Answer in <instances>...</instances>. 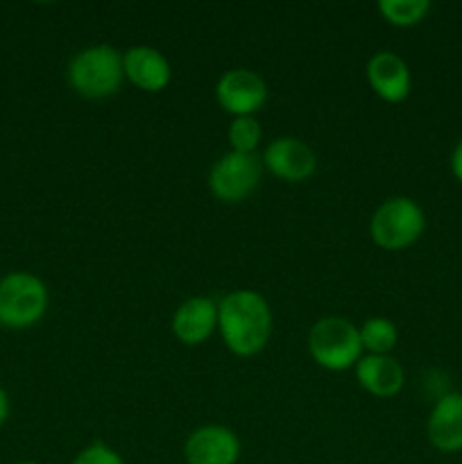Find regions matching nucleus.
Returning <instances> with one entry per match:
<instances>
[{"label":"nucleus","mask_w":462,"mask_h":464,"mask_svg":"<svg viewBox=\"0 0 462 464\" xmlns=\"http://www.w3.org/2000/svg\"><path fill=\"white\" fill-rule=\"evenodd\" d=\"M272 308L256 290H231L217 302V331L234 356L252 358L272 338Z\"/></svg>","instance_id":"1"},{"label":"nucleus","mask_w":462,"mask_h":464,"mask_svg":"<svg viewBox=\"0 0 462 464\" xmlns=\"http://www.w3.org/2000/svg\"><path fill=\"white\" fill-rule=\"evenodd\" d=\"M66 80L80 98H113L125 84L122 53L109 44H95L72 54L66 68Z\"/></svg>","instance_id":"2"},{"label":"nucleus","mask_w":462,"mask_h":464,"mask_svg":"<svg viewBox=\"0 0 462 464\" xmlns=\"http://www.w3.org/2000/svg\"><path fill=\"white\" fill-rule=\"evenodd\" d=\"M426 231V213L406 195L383 199L370 220V238L385 252L412 247Z\"/></svg>","instance_id":"3"},{"label":"nucleus","mask_w":462,"mask_h":464,"mask_svg":"<svg viewBox=\"0 0 462 464\" xmlns=\"http://www.w3.org/2000/svg\"><path fill=\"white\" fill-rule=\"evenodd\" d=\"M308 353L326 372H347L362 358L358 326L344 317H322L308 334Z\"/></svg>","instance_id":"4"},{"label":"nucleus","mask_w":462,"mask_h":464,"mask_svg":"<svg viewBox=\"0 0 462 464\" xmlns=\"http://www.w3.org/2000/svg\"><path fill=\"white\" fill-rule=\"evenodd\" d=\"M50 295L43 281L32 272H9L0 281V324L30 329L48 311Z\"/></svg>","instance_id":"5"},{"label":"nucleus","mask_w":462,"mask_h":464,"mask_svg":"<svg viewBox=\"0 0 462 464\" xmlns=\"http://www.w3.org/2000/svg\"><path fill=\"white\" fill-rule=\"evenodd\" d=\"M263 161L256 154L226 152L208 170V190L222 204H240L254 195L263 177Z\"/></svg>","instance_id":"6"},{"label":"nucleus","mask_w":462,"mask_h":464,"mask_svg":"<svg viewBox=\"0 0 462 464\" xmlns=\"http://www.w3.org/2000/svg\"><path fill=\"white\" fill-rule=\"evenodd\" d=\"M270 98L267 82L252 68H231L216 84V100L225 113L234 118L256 116Z\"/></svg>","instance_id":"7"},{"label":"nucleus","mask_w":462,"mask_h":464,"mask_svg":"<svg viewBox=\"0 0 462 464\" xmlns=\"http://www.w3.org/2000/svg\"><path fill=\"white\" fill-rule=\"evenodd\" d=\"M263 168L272 177L288 184H302L311 179L317 170V154L306 140L294 136H281L267 143L261 157Z\"/></svg>","instance_id":"8"},{"label":"nucleus","mask_w":462,"mask_h":464,"mask_svg":"<svg viewBox=\"0 0 462 464\" xmlns=\"http://www.w3.org/2000/svg\"><path fill=\"white\" fill-rule=\"evenodd\" d=\"M365 77L376 98H380L383 102H403L412 91L410 66L401 54L392 53V50H379L376 54H371L365 66Z\"/></svg>","instance_id":"9"},{"label":"nucleus","mask_w":462,"mask_h":464,"mask_svg":"<svg viewBox=\"0 0 462 464\" xmlns=\"http://www.w3.org/2000/svg\"><path fill=\"white\" fill-rule=\"evenodd\" d=\"M240 440L231 429L220 424L199 426L186 438V464H238Z\"/></svg>","instance_id":"10"},{"label":"nucleus","mask_w":462,"mask_h":464,"mask_svg":"<svg viewBox=\"0 0 462 464\" xmlns=\"http://www.w3.org/2000/svg\"><path fill=\"white\" fill-rule=\"evenodd\" d=\"M125 82L145 93H161L172 82V66L161 50L152 45H131L122 53Z\"/></svg>","instance_id":"11"},{"label":"nucleus","mask_w":462,"mask_h":464,"mask_svg":"<svg viewBox=\"0 0 462 464\" xmlns=\"http://www.w3.org/2000/svg\"><path fill=\"white\" fill-rule=\"evenodd\" d=\"M426 438L439 453L462 451V392H444L426 420Z\"/></svg>","instance_id":"12"},{"label":"nucleus","mask_w":462,"mask_h":464,"mask_svg":"<svg viewBox=\"0 0 462 464\" xmlns=\"http://www.w3.org/2000/svg\"><path fill=\"white\" fill-rule=\"evenodd\" d=\"M170 329L186 347L204 344L217 331V302L204 295L186 299L172 315Z\"/></svg>","instance_id":"13"},{"label":"nucleus","mask_w":462,"mask_h":464,"mask_svg":"<svg viewBox=\"0 0 462 464\" xmlns=\"http://www.w3.org/2000/svg\"><path fill=\"white\" fill-rule=\"evenodd\" d=\"M353 374H356L358 385L376 399L397 397L406 385V372L401 362L392 356L362 353V358L353 367Z\"/></svg>","instance_id":"14"},{"label":"nucleus","mask_w":462,"mask_h":464,"mask_svg":"<svg viewBox=\"0 0 462 464\" xmlns=\"http://www.w3.org/2000/svg\"><path fill=\"white\" fill-rule=\"evenodd\" d=\"M358 334H361L362 352L370 356H390L399 343L397 324L388 317H370L358 326Z\"/></svg>","instance_id":"15"},{"label":"nucleus","mask_w":462,"mask_h":464,"mask_svg":"<svg viewBox=\"0 0 462 464\" xmlns=\"http://www.w3.org/2000/svg\"><path fill=\"white\" fill-rule=\"evenodd\" d=\"M433 5L428 0H380L379 14L394 27H415L426 21Z\"/></svg>","instance_id":"16"},{"label":"nucleus","mask_w":462,"mask_h":464,"mask_svg":"<svg viewBox=\"0 0 462 464\" xmlns=\"http://www.w3.org/2000/svg\"><path fill=\"white\" fill-rule=\"evenodd\" d=\"M226 140H229L231 145V152L256 154L258 145H261L263 140L261 122L256 121V116L234 118L229 130H226Z\"/></svg>","instance_id":"17"},{"label":"nucleus","mask_w":462,"mask_h":464,"mask_svg":"<svg viewBox=\"0 0 462 464\" xmlns=\"http://www.w3.org/2000/svg\"><path fill=\"white\" fill-rule=\"evenodd\" d=\"M71 464H125L120 453L104 442H93L82 449Z\"/></svg>","instance_id":"18"},{"label":"nucleus","mask_w":462,"mask_h":464,"mask_svg":"<svg viewBox=\"0 0 462 464\" xmlns=\"http://www.w3.org/2000/svg\"><path fill=\"white\" fill-rule=\"evenodd\" d=\"M448 168H451V175L456 177L457 184H462V139L453 148L451 159H448Z\"/></svg>","instance_id":"19"},{"label":"nucleus","mask_w":462,"mask_h":464,"mask_svg":"<svg viewBox=\"0 0 462 464\" xmlns=\"http://www.w3.org/2000/svg\"><path fill=\"white\" fill-rule=\"evenodd\" d=\"M7 417H9V397H7V392L0 388V426L7 421Z\"/></svg>","instance_id":"20"},{"label":"nucleus","mask_w":462,"mask_h":464,"mask_svg":"<svg viewBox=\"0 0 462 464\" xmlns=\"http://www.w3.org/2000/svg\"><path fill=\"white\" fill-rule=\"evenodd\" d=\"M16 464H39V462H32V460H21V462H16Z\"/></svg>","instance_id":"21"}]
</instances>
